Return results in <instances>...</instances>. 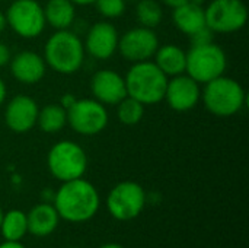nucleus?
Here are the masks:
<instances>
[{
    "mask_svg": "<svg viewBox=\"0 0 249 248\" xmlns=\"http://www.w3.org/2000/svg\"><path fill=\"white\" fill-rule=\"evenodd\" d=\"M67 124V110L61 104H47L38 111L36 126L48 134L58 133Z\"/></svg>",
    "mask_w": 249,
    "mask_h": 248,
    "instance_id": "nucleus-21",
    "label": "nucleus"
},
{
    "mask_svg": "<svg viewBox=\"0 0 249 248\" xmlns=\"http://www.w3.org/2000/svg\"><path fill=\"white\" fill-rule=\"evenodd\" d=\"M0 1H3V0H0Z\"/></svg>",
    "mask_w": 249,
    "mask_h": 248,
    "instance_id": "nucleus-38",
    "label": "nucleus"
},
{
    "mask_svg": "<svg viewBox=\"0 0 249 248\" xmlns=\"http://www.w3.org/2000/svg\"><path fill=\"white\" fill-rule=\"evenodd\" d=\"M53 200L60 219L71 224L90 221L99 210L101 205L96 187L83 177L64 181L54 193Z\"/></svg>",
    "mask_w": 249,
    "mask_h": 248,
    "instance_id": "nucleus-1",
    "label": "nucleus"
},
{
    "mask_svg": "<svg viewBox=\"0 0 249 248\" xmlns=\"http://www.w3.org/2000/svg\"><path fill=\"white\" fill-rule=\"evenodd\" d=\"M39 107L36 101L25 94L13 96L4 108V123L13 133L23 134L36 126Z\"/></svg>",
    "mask_w": 249,
    "mask_h": 248,
    "instance_id": "nucleus-14",
    "label": "nucleus"
},
{
    "mask_svg": "<svg viewBox=\"0 0 249 248\" xmlns=\"http://www.w3.org/2000/svg\"><path fill=\"white\" fill-rule=\"evenodd\" d=\"M10 58H12V53H10L9 45L0 41V67L7 66Z\"/></svg>",
    "mask_w": 249,
    "mask_h": 248,
    "instance_id": "nucleus-27",
    "label": "nucleus"
},
{
    "mask_svg": "<svg viewBox=\"0 0 249 248\" xmlns=\"http://www.w3.org/2000/svg\"><path fill=\"white\" fill-rule=\"evenodd\" d=\"M226 67V53L214 41L206 45H191L187 51L185 73L200 85L225 75Z\"/></svg>",
    "mask_w": 249,
    "mask_h": 248,
    "instance_id": "nucleus-6",
    "label": "nucleus"
},
{
    "mask_svg": "<svg viewBox=\"0 0 249 248\" xmlns=\"http://www.w3.org/2000/svg\"><path fill=\"white\" fill-rule=\"evenodd\" d=\"M136 18L140 26L155 29L163 19V10L156 0H137Z\"/></svg>",
    "mask_w": 249,
    "mask_h": 248,
    "instance_id": "nucleus-23",
    "label": "nucleus"
},
{
    "mask_svg": "<svg viewBox=\"0 0 249 248\" xmlns=\"http://www.w3.org/2000/svg\"><path fill=\"white\" fill-rule=\"evenodd\" d=\"M153 61L168 77H174L185 73L187 51L177 44L159 45L153 56Z\"/></svg>",
    "mask_w": 249,
    "mask_h": 248,
    "instance_id": "nucleus-19",
    "label": "nucleus"
},
{
    "mask_svg": "<svg viewBox=\"0 0 249 248\" xmlns=\"http://www.w3.org/2000/svg\"><path fill=\"white\" fill-rule=\"evenodd\" d=\"M12 76L23 85H35L45 76L47 64L42 56L35 51H19L9 61Z\"/></svg>",
    "mask_w": 249,
    "mask_h": 248,
    "instance_id": "nucleus-16",
    "label": "nucleus"
},
{
    "mask_svg": "<svg viewBox=\"0 0 249 248\" xmlns=\"http://www.w3.org/2000/svg\"><path fill=\"white\" fill-rule=\"evenodd\" d=\"M213 31L207 26L201 28L200 31H197L196 34H193L190 37L191 39V45H206V44H210L213 42Z\"/></svg>",
    "mask_w": 249,
    "mask_h": 248,
    "instance_id": "nucleus-26",
    "label": "nucleus"
},
{
    "mask_svg": "<svg viewBox=\"0 0 249 248\" xmlns=\"http://www.w3.org/2000/svg\"><path fill=\"white\" fill-rule=\"evenodd\" d=\"M7 23H6V18H4V13L0 10V34L6 29Z\"/></svg>",
    "mask_w": 249,
    "mask_h": 248,
    "instance_id": "nucleus-33",
    "label": "nucleus"
},
{
    "mask_svg": "<svg viewBox=\"0 0 249 248\" xmlns=\"http://www.w3.org/2000/svg\"><path fill=\"white\" fill-rule=\"evenodd\" d=\"M107 107L95 98L76 99L67 108V124L80 136H96L108 126Z\"/></svg>",
    "mask_w": 249,
    "mask_h": 248,
    "instance_id": "nucleus-8",
    "label": "nucleus"
},
{
    "mask_svg": "<svg viewBox=\"0 0 249 248\" xmlns=\"http://www.w3.org/2000/svg\"><path fill=\"white\" fill-rule=\"evenodd\" d=\"M4 18L7 26L16 35L26 39L39 37L47 26L44 7L36 0H13Z\"/></svg>",
    "mask_w": 249,
    "mask_h": 248,
    "instance_id": "nucleus-7",
    "label": "nucleus"
},
{
    "mask_svg": "<svg viewBox=\"0 0 249 248\" xmlns=\"http://www.w3.org/2000/svg\"><path fill=\"white\" fill-rule=\"evenodd\" d=\"M159 47V38L150 28L136 26L124 32L118 39L120 54L130 63L152 60Z\"/></svg>",
    "mask_w": 249,
    "mask_h": 248,
    "instance_id": "nucleus-11",
    "label": "nucleus"
},
{
    "mask_svg": "<svg viewBox=\"0 0 249 248\" xmlns=\"http://www.w3.org/2000/svg\"><path fill=\"white\" fill-rule=\"evenodd\" d=\"M90 92L104 105H117L127 96L124 76L112 69L98 70L90 79Z\"/></svg>",
    "mask_w": 249,
    "mask_h": 248,
    "instance_id": "nucleus-15",
    "label": "nucleus"
},
{
    "mask_svg": "<svg viewBox=\"0 0 249 248\" xmlns=\"http://www.w3.org/2000/svg\"><path fill=\"white\" fill-rule=\"evenodd\" d=\"M42 7L47 25L55 31L70 29L76 20V6L70 0H48Z\"/></svg>",
    "mask_w": 249,
    "mask_h": 248,
    "instance_id": "nucleus-20",
    "label": "nucleus"
},
{
    "mask_svg": "<svg viewBox=\"0 0 249 248\" xmlns=\"http://www.w3.org/2000/svg\"><path fill=\"white\" fill-rule=\"evenodd\" d=\"M0 248H25L19 241H4L0 244Z\"/></svg>",
    "mask_w": 249,
    "mask_h": 248,
    "instance_id": "nucleus-31",
    "label": "nucleus"
},
{
    "mask_svg": "<svg viewBox=\"0 0 249 248\" xmlns=\"http://www.w3.org/2000/svg\"><path fill=\"white\" fill-rule=\"evenodd\" d=\"M99 248H124L123 246H120V244H115V243H109V244H104V246H101Z\"/></svg>",
    "mask_w": 249,
    "mask_h": 248,
    "instance_id": "nucleus-34",
    "label": "nucleus"
},
{
    "mask_svg": "<svg viewBox=\"0 0 249 248\" xmlns=\"http://www.w3.org/2000/svg\"><path fill=\"white\" fill-rule=\"evenodd\" d=\"M93 4L105 19H117L123 16L127 9L125 0H95Z\"/></svg>",
    "mask_w": 249,
    "mask_h": 248,
    "instance_id": "nucleus-25",
    "label": "nucleus"
},
{
    "mask_svg": "<svg viewBox=\"0 0 249 248\" xmlns=\"http://www.w3.org/2000/svg\"><path fill=\"white\" fill-rule=\"evenodd\" d=\"M117 118L124 126H136L144 117V107L142 102L131 96H125L117 105Z\"/></svg>",
    "mask_w": 249,
    "mask_h": 248,
    "instance_id": "nucleus-24",
    "label": "nucleus"
},
{
    "mask_svg": "<svg viewBox=\"0 0 249 248\" xmlns=\"http://www.w3.org/2000/svg\"><path fill=\"white\" fill-rule=\"evenodd\" d=\"M187 1H190V0H162V3H163L165 6L171 7V9L178 7V6H181V4H184V3H187Z\"/></svg>",
    "mask_w": 249,
    "mask_h": 248,
    "instance_id": "nucleus-29",
    "label": "nucleus"
},
{
    "mask_svg": "<svg viewBox=\"0 0 249 248\" xmlns=\"http://www.w3.org/2000/svg\"><path fill=\"white\" fill-rule=\"evenodd\" d=\"M201 99L210 114L216 117H232L244 108L247 94L236 79L222 75L204 83Z\"/></svg>",
    "mask_w": 249,
    "mask_h": 248,
    "instance_id": "nucleus-4",
    "label": "nucleus"
},
{
    "mask_svg": "<svg viewBox=\"0 0 249 248\" xmlns=\"http://www.w3.org/2000/svg\"><path fill=\"white\" fill-rule=\"evenodd\" d=\"M76 101V98L71 95V94H66V95H63V98H61V101H60V104L67 110L70 105H73V102Z\"/></svg>",
    "mask_w": 249,
    "mask_h": 248,
    "instance_id": "nucleus-28",
    "label": "nucleus"
},
{
    "mask_svg": "<svg viewBox=\"0 0 249 248\" xmlns=\"http://www.w3.org/2000/svg\"><path fill=\"white\" fill-rule=\"evenodd\" d=\"M163 99L177 113L191 111L201 99V85L187 73L169 77Z\"/></svg>",
    "mask_w": 249,
    "mask_h": 248,
    "instance_id": "nucleus-12",
    "label": "nucleus"
},
{
    "mask_svg": "<svg viewBox=\"0 0 249 248\" xmlns=\"http://www.w3.org/2000/svg\"><path fill=\"white\" fill-rule=\"evenodd\" d=\"M168 79L153 60L133 63L124 76L127 95L143 105L158 104L165 98Z\"/></svg>",
    "mask_w": 249,
    "mask_h": 248,
    "instance_id": "nucleus-3",
    "label": "nucleus"
},
{
    "mask_svg": "<svg viewBox=\"0 0 249 248\" xmlns=\"http://www.w3.org/2000/svg\"><path fill=\"white\" fill-rule=\"evenodd\" d=\"M0 231L6 241H20L28 232L26 213L18 209H12L7 213H3Z\"/></svg>",
    "mask_w": 249,
    "mask_h": 248,
    "instance_id": "nucleus-22",
    "label": "nucleus"
},
{
    "mask_svg": "<svg viewBox=\"0 0 249 248\" xmlns=\"http://www.w3.org/2000/svg\"><path fill=\"white\" fill-rule=\"evenodd\" d=\"M26 221H28L29 234L35 237H47L57 229L60 216L54 205L45 202V203L35 205L26 215Z\"/></svg>",
    "mask_w": 249,
    "mask_h": 248,
    "instance_id": "nucleus-18",
    "label": "nucleus"
},
{
    "mask_svg": "<svg viewBox=\"0 0 249 248\" xmlns=\"http://www.w3.org/2000/svg\"><path fill=\"white\" fill-rule=\"evenodd\" d=\"M69 248H79V247H69Z\"/></svg>",
    "mask_w": 249,
    "mask_h": 248,
    "instance_id": "nucleus-37",
    "label": "nucleus"
},
{
    "mask_svg": "<svg viewBox=\"0 0 249 248\" xmlns=\"http://www.w3.org/2000/svg\"><path fill=\"white\" fill-rule=\"evenodd\" d=\"M172 10V22L175 28L188 37H191L201 28L207 26L203 4H197L190 0L178 7H174Z\"/></svg>",
    "mask_w": 249,
    "mask_h": 248,
    "instance_id": "nucleus-17",
    "label": "nucleus"
},
{
    "mask_svg": "<svg viewBox=\"0 0 249 248\" xmlns=\"http://www.w3.org/2000/svg\"><path fill=\"white\" fill-rule=\"evenodd\" d=\"M146 191L136 181H121L114 186L107 197L109 215L121 222L136 219L146 206Z\"/></svg>",
    "mask_w": 249,
    "mask_h": 248,
    "instance_id": "nucleus-10",
    "label": "nucleus"
},
{
    "mask_svg": "<svg viewBox=\"0 0 249 248\" xmlns=\"http://www.w3.org/2000/svg\"><path fill=\"white\" fill-rule=\"evenodd\" d=\"M204 15L207 28L214 34H233L245 28L249 13L244 0H212Z\"/></svg>",
    "mask_w": 249,
    "mask_h": 248,
    "instance_id": "nucleus-9",
    "label": "nucleus"
},
{
    "mask_svg": "<svg viewBox=\"0 0 249 248\" xmlns=\"http://www.w3.org/2000/svg\"><path fill=\"white\" fill-rule=\"evenodd\" d=\"M47 167L51 175L61 183L82 178L88 170V155L79 143L60 140L48 151Z\"/></svg>",
    "mask_w": 249,
    "mask_h": 248,
    "instance_id": "nucleus-5",
    "label": "nucleus"
},
{
    "mask_svg": "<svg viewBox=\"0 0 249 248\" xmlns=\"http://www.w3.org/2000/svg\"><path fill=\"white\" fill-rule=\"evenodd\" d=\"M85 45L82 38L70 31H55L44 45V60L47 67H51L60 75H73L79 72L85 63Z\"/></svg>",
    "mask_w": 249,
    "mask_h": 248,
    "instance_id": "nucleus-2",
    "label": "nucleus"
},
{
    "mask_svg": "<svg viewBox=\"0 0 249 248\" xmlns=\"http://www.w3.org/2000/svg\"><path fill=\"white\" fill-rule=\"evenodd\" d=\"M74 6H89V4H93L95 0H70Z\"/></svg>",
    "mask_w": 249,
    "mask_h": 248,
    "instance_id": "nucleus-32",
    "label": "nucleus"
},
{
    "mask_svg": "<svg viewBox=\"0 0 249 248\" xmlns=\"http://www.w3.org/2000/svg\"><path fill=\"white\" fill-rule=\"evenodd\" d=\"M1 219H3V210H1V208H0V224H1Z\"/></svg>",
    "mask_w": 249,
    "mask_h": 248,
    "instance_id": "nucleus-35",
    "label": "nucleus"
},
{
    "mask_svg": "<svg viewBox=\"0 0 249 248\" xmlns=\"http://www.w3.org/2000/svg\"><path fill=\"white\" fill-rule=\"evenodd\" d=\"M6 95H7V88H6V83L3 82V79L0 77V107L3 105V102L6 99Z\"/></svg>",
    "mask_w": 249,
    "mask_h": 248,
    "instance_id": "nucleus-30",
    "label": "nucleus"
},
{
    "mask_svg": "<svg viewBox=\"0 0 249 248\" xmlns=\"http://www.w3.org/2000/svg\"><path fill=\"white\" fill-rule=\"evenodd\" d=\"M120 34L108 20L95 22L86 32L85 51L96 60H108L118 50Z\"/></svg>",
    "mask_w": 249,
    "mask_h": 248,
    "instance_id": "nucleus-13",
    "label": "nucleus"
},
{
    "mask_svg": "<svg viewBox=\"0 0 249 248\" xmlns=\"http://www.w3.org/2000/svg\"><path fill=\"white\" fill-rule=\"evenodd\" d=\"M125 1H137V0H125Z\"/></svg>",
    "mask_w": 249,
    "mask_h": 248,
    "instance_id": "nucleus-36",
    "label": "nucleus"
}]
</instances>
